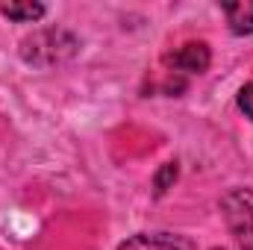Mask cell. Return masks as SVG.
I'll return each instance as SVG.
<instances>
[{
    "label": "cell",
    "mask_w": 253,
    "mask_h": 250,
    "mask_svg": "<svg viewBox=\"0 0 253 250\" xmlns=\"http://www.w3.org/2000/svg\"><path fill=\"white\" fill-rule=\"evenodd\" d=\"M80 42L68 30H39L21 42V59L33 68H53L74 59Z\"/></svg>",
    "instance_id": "obj_1"
},
{
    "label": "cell",
    "mask_w": 253,
    "mask_h": 250,
    "mask_svg": "<svg viewBox=\"0 0 253 250\" xmlns=\"http://www.w3.org/2000/svg\"><path fill=\"white\" fill-rule=\"evenodd\" d=\"M221 212L227 221V230L233 233L236 245L242 250H253V191L251 188H233L221 200Z\"/></svg>",
    "instance_id": "obj_2"
},
{
    "label": "cell",
    "mask_w": 253,
    "mask_h": 250,
    "mask_svg": "<svg viewBox=\"0 0 253 250\" xmlns=\"http://www.w3.org/2000/svg\"><path fill=\"white\" fill-rule=\"evenodd\" d=\"M209 47L203 44V42H189V44H183L177 53H171V56H165V62L174 65L177 71H189V74H203L206 68H209Z\"/></svg>",
    "instance_id": "obj_3"
},
{
    "label": "cell",
    "mask_w": 253,
    "mask_h": 250,
    "mask_svg": "<svg viewBox=\"0 0 253 250\" xmlns=\"http://www.w3.org/2000/svg\"><path fill=\"white\" fill-rule=\"evenodd\" d=\"M115 250H186L183 242H177L174 236H165V233H138L132 239L121 242Z\"/></svg>",
    "instance_id": "obj_4"
},
{
    "label": "cell",
    "mask_w": 253,
    "mask_h": 250,
    "mask_svg": "<svg viewBox=\"0 0 253 250\" xmlns=\"http://www.w3.org/2000/svg\"><path fill=\"white\" fill-rule=\"evenodd\" d=\"M227 24L236 36H251L253 33V0H242V3H227Z\"/></svg>",
    "instance_id": "obj_5"
},
{
    "label": "cell",
    "mask_w": 253,
    "mask_h": 250,
    "mask_svg": "<svg viewBox=\"0 0 253 250\" xmlns=\"http://www.w3.org/2000/svg\"><path fill=\"white\" fill-rule=\"evenodd\" d=\"M0 15L12 18V21H21V24H33L39 18H44V6L42 3H0Z\"/></svg>",
    "instance_id": "obj_6"
},
{
    "label": "cell",
    "mask_w": 253,
    "mask_h": 250,
    "mask_svg": "<svg viewBox=\"0 0 253 250\" xmlns=\"http://www.w3.org/2000/svg\"><path fill=\"white\" fill-rule=\"evenodd\" d=\"M174 180H177V162H168V165L156 174V191H159V194H165L168 186H171Z\"/></svg>",
    "instance_id": "obj_7"
},
{
    "label": "cell",
    "mask_w": 253,
    "mask_h": 250,
    "mask_svg": "<svg viewBox=\"0 0 253 250\" xmlns=\"http://www.w3.org/2000/svg\"><path fill=\"white\" fill-rule=\"evenodd\" d=\"M239 106H242V112L253 121V83H248V85L239 91Z\"/></svg>",
    "instance_id": "obj_8"
}]
</instances>
